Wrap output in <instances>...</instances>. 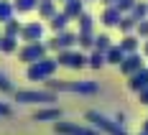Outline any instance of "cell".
I'll use <instances>...</instances> for the list:
<instances>
[{"label": "cell", "instance_id": "cell-1", "mask_svg": "<svg viewBox=\"0 0 148 135\" xmlns=\"http://www.w3.org/2000/svg\"><path fill=\"white\" fill-rule=\"evenodd\" d=\"M46 89L51 92H79V94H95L100 89L97 82H87V79H77V82H69V79H46L44 82Z\"/></svg>", "mask_w": 148, "mask_h": 135}, {"label": "cell", "instance_id": "cell-2", "mask_svg": "<svg viewBox=\"0 0 148 135\" xmlns=\"http://www.w3.org/2000/svg\"><path fill=\"white\" fill-rule=\"evenodd\" d=\"M56 66H59V61H56V59L44 56V59L28 64V69H26V79H28V82H46V79L54 76Z\"/></svg>", "mask_w": 148, "mask_h": 135}, {"label": "cell", "instance_id": "cell-3", "mask_svg": "<svg viewBox=\"0 0 148 135\" xmlns=\"http://www.w3.org/2000/svg\"><path fill=\"white\" fill-rule=\"evenodd\" d=\"M15 102H21V105H36V102L54 105L56 102V92H51V89H15Z\"/></svg>", "mask_w": 148, "mask_h": 135}, {"label": "cell", "instance_id": "cell-4", "mask_svg": "<svg viewBox=\"0 0 148 135\" xmlns=\"http://www.w3.org/2000/svg\"><path fill=\"white\" fill-rule=\"evenodd\" d=\"M87 122H92L95 127H100V130H105L107 135H128L125 130H123V125L120 122H115V120H110V117H105L102 112H97V110H89L87 115Z\"/></svg>", "mask_w": 148, "mask_h": 135}, {"label": "cell", "instance_id": "cell-5", "mask_svg": "<svg viewBox=\"0 0 148 135\" xmlns=\"http://www.w3.org/2000/svg\"><path fill=\"white\" fill-rule=\"evenodd\" d=\"M56 61H59V66H66V69H84L87 54L82 48H64V51L56 54Z\"/></svg>", "mask_w": 148, "mask_h": 135}, {"label": "cell", "instance_id": "cell-6", "mask_svg": "<svg viewBox=\"0 0 148 135\" xmlns=\"http://www.w3.org/2000/svg\"><path fill=\"white\" fill-rule=\"evenodd\" d=\"M46 54H49V46L44 41H33V44H26L23 48H18V59L23 64H33V61L44 59Z\"/></svg>", "mask_w": 148, "mask_h": 135}, {"label": "cell", "instance_id": "cell-7", "mask_svg": "<svg viewBox=\"0 0 148 135\" xmlns=\"http://www.w3.org/2000/svg\"><path fill=\"white\" fill-rule=\"evenodd\" d=\"M49 51H64V48H74L77 46V33H72L69 28H64V31H59V33H54V38L49 41Z\"/></svg>", "mask_w": 148, "mask_h": 135}, {"label": "cell", "instance_id": "cell-8", "mask_svg": "<svg viewBox=\"0 0 148 135\" xmlns=\"http://www.w3.org/2000/svg\"><path fill=\"white\" fill-rule=\"evenodd\" d=\"M44 23H38V20H28V23H23V28H21V41H26V44H33V41H44Z\"/></svg>", "mask_w": 148, "mask_h": 135}, {"label": "cell", "instance_id": "cell-9", "mask_svg": "<svg viewBox=\"0 0 148 135\" xmlns=\"http://www.w3.org/2000/svg\"><path fill=\"white\" fill-rule=\"evenodd\" d=\"M146 56L140 54V51H133V54H125V59H123V64H120V72L125 76H130V74H135L138 69H143L146 64Z\"/></svg>", "mask_w": 148, "mask_h": 135}, {"label": "cell", "instance_id": "cell-10", "mask_svg": "<svg viewBox=\"0 0 148 135\" xmlns=\"http://www.w3.org/2000/svg\"><path fill=\"white\" fill-rule=\"evenodd\" d=\"M56 133L59 135H100L95 127L74 125V122H61V120H56Z\"/></svg>", "mask_w": 148, "mask_h": 135}, {"label": "cell", "instance_id": "cell-11", "mask_svg": "<svg viewBox=\"0 0 148 135\" xmlns=\"http://www.w3.org/2000/svg\"><path fill=\"white\" fill-rule=\"evenodd\" d=\"M125 13H120L115 5H105V10L100 13V23H102L105 28H118L120 18H123Z\"/></svg>", "mask_w": 148, "mask_h": 135}, {"label": "cell", "instance_id": "cell-12", "mask_svg": "<svg viewBox=\"0 0 148 135\" xmlns=\"http://www.w3.org/2000/svg\"><path fill=\"white\" fill-rule=\"evenodd\" d=\"M148 87V66H143V69H138L135 74L128 76V89L130 92H140Z\"/></svg>", "mask_w": 148, "mask_h": 135}, {"label": "cell", "instance_id": "cell-13", "mask_svg": "<svg viewBox=\"0 0 148 135\" xmlns=\"http://www.w3.org/2000/svg\"><path fill=\"white\" fill-rule=\"evenodd\" d=\"M140 44H143V38H138V33H123L118 46L125 54H133V51H140Z\"/></svg>", "mask_w": 148, "mask_h": 135}, {"label": "cell", "instance_id": "cell-14", "mask_svg": "<svg viewBox=\"0 0 148 135\" xmlns=\"http://www.w3.org/2000/svg\"><path fill=\"white\" fill-rule=\"evenodd\" d=\"M33 120H38V122H56L61 120V110L59 107H46V110H38L36 115H33Z\"/></svg>", "mask_w": 148, "mask_h": 135}, {"label": "cell", "instance_id": "cell-15", "mask_svg": "<svg viewBox=\"0 0 148 135\" xmlns=\"http://www.w3.org/2000/svg\"><path fill=\"white\" fill-rule=\"evenodd\" d=\"M61 10H64V13L69 15V20H77L79 15L84 13V0H66Z\"/></svg>", "mask_w": 148, "mask_h": 135}, {"label": "cell", "instance_id": "cell-16", "mask_svg": "<svg viewBox=\"0 0 148 135\" xmlns=\"http://www.w3.org/2000/svg\"><path fill=\"white\" fill-rule=\"evenodd\" d=\"M56 13H59V10H56V0H41V3H38V15H41V20H51Z\"/></svg>", "mask_w": 148, "mask_h": 135}, {"label": "cell", "instance_id": "cell-17", "mask_svg": "<svg viewBox=\"0 0 148 135\" xmlns=\"http://www.w3.org/2000/svg\"><path fill=\"white\" fill-rule=\"evenodd\" d=\"M123 59H125V51H123L118 44H112L107 51H105V61H107V64H115V66H120V64H123Z\"/></svg>", "mask_w": 148, "mask_h": 135}, {"label": "cell", "instance_id": "cell-18", "mask_svg": "<svg viewBox=\"0 0 148 135\" xmlns=\"http://www.w3.org/2000/svg\"><path fill=\"white\" fill-rule=\"evenodd\" d=\"M135 26H138V18L133 13H125L118 23V31L120 33H135Z\"/></svg>", "mask_w": 148, "mask_h": 135}, {"label": "cell", "instance_id": "cell-19", "mask_svg": "<svg viewBox=\"0 0 148 135\" xmlns=\"http://www.w3.org/2000/svg\"><path fill=\"white\" fill-rule=\"evenodd\" d=\"M49 26H51V31H54V33H59V31H64L66 26H69V15L64 13V10H59V13L49 20Z\"/></svg>", "mask_w": 148, "mask_h": 135}, {"label": "cell", "instance_id": "cell-20", "mask_svg": "<svg viewBox=\"0 0 148 135\" xmlns=\"http://www.w3.org/2000/svg\"><path fill=\"white\" fill-rule=\"evenodd\" d=\"M77 46H79L82 51H92V48H95V31H89V33H77Z\"/></svg>", "mask_w": 148, "mask_h": 135}, {"label": "cell", "instance_id": "cell-21", "mask_svg": "<svg viewBox=\"0 0 148 135\" xmlns=\"http://www.w3.org/2000/svg\"><path fill=\"white\" fill-rule=\"evenodd\" d=\"M38 3H41V0H13L15 13H31V10H38Z\"/></svg>", "mask_w": 148, "mask_h": 135}, {"label": "cell", "instance_id": "cell-22", "mask_svg": "<svg viewBox=\"0 0 148 135\" xmlns=\"http://www.w3.org/2000/svg\"><path fill=\"white\" fill-rule=\"evenodd\" d=\"M105 64H107V61H105L102 51H95V48H92V51L87 54V66H92V69H102Z\"/></svg>", "mask_w": 148, "mask_h": 135}, {"label": "cell", "instance_id": "cell-23", "mask_svg": "<svg viewBox=\"0 0 148 135\" xmlns=\"http://www.w3.org/2000/svg\"><path fill=\"white\" fill-rule=\"evenodd\" d=\"M15 15V5L10 0H0V23H8Z\"/></svg>", "mask_w": 148, "mask_h": 135}, {"label": "cell", "instance_id": "cell-24", "mask_svg": "<svg viewBox=\"0 0 148 135\" xmlns=\"http://www.w3.org/2000/svg\"><path fill=\"white\" fill-rule=\"evenodd\" d=\"M0 51L15 54V51H18V36H3V38H0Z\"/></svg>", "mask_w": 148, "mask_h": 135}, {"label": "cell", "instance_id": "cell-25", "mask_svg": "<svg viewBox=\"0 0 148 135\" xmlns=\"http://www.w3.org/2000/svg\"><path fill=\"white\" fill-rule=\"evenodd\" d=\"M77 20H79V33H89V31H95V18H92V13L84 10Z\"/></svg>", "mask_w": 148, "mask_h": 135}, {"label": "cell", "instance_id": "cell-26", "mask_svg": "<svg viewBox=\"0 0 148 135\" xmlns=\"http://www.w3.org/2000/svg\"><path fill=\"white\" fill-rule=\"evenodd\" d=\"M5 28H3V36H18L21 38V28H23V23L21 20H15V18H10L8 23H3Z\"/></svg>", "mask_w": 148, "mask_h": 135}, {"label": "cell", "instance_id": "cell-27", "mask_svg": "<svg viewBox=\"0 0 148 135\" xmlns=\"http://www.w3.org/2000/svg\"><path fill=\"white\" fill-rule=\"evenodd\" d=\"M110 46H112V38H110L107 33H97V36H95V51H102L105 54Z\"/></svg>", "mask_w": 148, "mask_h": 135}, {"label": "cell", "instance_id": "cell-28", "mask_svg": "<svg viewBox=\"0 0 148 135\" xmlns=\"http://www.w3.org/2000/svg\"><path fill=\"white\" fill-rule=\"evenodd\" d=\"M130 13L138 18V20H143V18H148V0H138L135 3V8L130 10Z\"/></svg>", "mask_w": 148, "mask_h": 135}, {"label": "cell", "instance_id": "cell-29", "mask_svg": "<svg viewBox=\"0 0 148 135\" xmlns=\"http://www.w3.org/2000/svg\"><path fill=\"white\" fill-rule=\"evenodd\" d=\"M135 3H138V0H115L112 5L118 8L120 13H130V10H133V8H135Z\"/></svg>", "mask_w": 148, "mask_h": 135}, {"label": "cell", "instance_id": "cell-30", "mask_svg": "<svg viewBox=\"0 0 148 135\" xmlns=\"http://www.w3.org/2000/svg\"><path fill=\"white\" fill-rule=\"evenodd\" d=\"M135 33H138V38H143V41L148 38V18L138 20V26H135Z\"/></svg>", "mask_w": 148, "mask_h": 135}, {"label": "cell", "instance_id": "cell-31", "mask_svg": "<svg viewBox=\"0 0 148 135\" xmlns=\"http://www.w3.org/2000/svg\"><path fill=\"white\" fill-rule=\"evenodd\" d=\"M0 89H3V92H8V94H10V92L15 94V87H13V82H10V79H8L5 74H3V72H0Z\"/></svg>", "mask_w": 148, "mask_h": 135}, {"label": "cell", "instance_id": "cell-32", "mask_svg": "<svg viewBox=\"0 0 148 135\" xmlns=\"http://www.w3.org/2000/svg\"><path fill=\"white\" fill-rule=\"evenodd\" d=\"M138 100H140V105H148V87L138 92Z\"/></svg>", "mask_w": 148, "mask_h": 135}, {"label": "cell", "instance_id": "cell-33", "mask_svg": "<svg viewBox=\"0 0 148 135\" xmlns=\"http://www.w3.org/2000/svg\"><path fill=\"white\" fill-rule=\"evenodd\" d=\"M140 54H143V56H146V59H148V38H146V41H143V44H140Z\"/></svg>", "mask_w": 148, "mask_h": 135}, {"label": "cell", "instance_id": "cell-34", "mask_svg": "<svg viewBox=\"0 0 148 135\" xmlns=\"http://www.w3.org/2000/svg\"><path fill=\"white\" fill-rule=\"evenodd\" d=\"M0 115H3V117H5V115H10V107H8V105H3V102H0Z\"/></svg>", "mask_w": 148, "mask_h": 135}, {"label": "cell", "instance_id": "cell-35", "mask_svg": "<svg viewBox=\"0 0 148 135\" xmlns=\"http://www.w3.org/2000/svg\"><path fill=\"white\" fill-rule=\"evenodd\" d=\"M140 133H146V135H148V120H143V127H140Z\"/></svg>", "mask_w": 148, "mask_h": 135}, {"label": "cell", "instance_id": "cell-36", "mask_svg": "<svg viewBox=\"0 0 148 135\" xmlns=\"http://www.w3.org/2000/svg\"><path fill=\"white\" fill-rule=\"evenodd\" d=\"M100 3H105V5H112V3H115V0H100Z\"/></svg>", "mask_w": 148, "mask_h": 135}, {"label": "cell", "instance_id": "cell-37", "mask_svg": "<svg viewBox=\"0 0 148 135\" xmlns=\"http://www.w3.org/2000/svg\"><path fill=\"white\" fill-rule=\"evenodd\" d=\"M59 3H66V0H59Z\"/></svg>", "mask_w": 148, "mask_h": 135}, {"label": "cell", "instance_id": "cell-38", "mask_svg": "<svg viewBox=\"0 0 148 135\" xmlns=\"http://www.w3.org/2000/svg\"><path fill=\"white\" fill-rule=\"evenodd\" d=\"M0 38H3V33H0Z\"/></svg>", "mask_w": 148, "mask_h": 135}, {"label": "cell", "instance_id": "cell-39", "mask_svg": "<svg viewBox=\"0 0 148 135\" xmlns=\"http://www.w3.org/2000/svg\"><path fill=\"white\" fill-rule=\"evenodd\" d=\"M84 3H89V0H84Z\"/></svg>", "mask_w": 148, "mask_h": 135}, {"label": "cell", "instance_id": "cell-40", "mask_svg": "<svg viewBox=\"0 0 148 135\" xmlns=\"http://www.w3.org/2000/svg\"><path fill=\"white\" fill-rule=\"evenodd\" d=\"M140 135H146V133H140Z\"/></svg>", "mask_w": 148, "mask_h": 135}]
</instances>
